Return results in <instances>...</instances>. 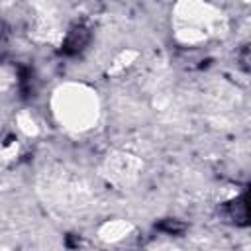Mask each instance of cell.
Masks as SVG:
<instances>
[{
	"label": "cell",
	"instance_id": "3",
	"mask_svg": "<svg viewBox=\"0 0 251 251\" xmlns=\"http://www.w3.org/2000/svg\"><path fill=\"white\" fill-rule=\"evenodd\" d=\"M157 227H159V229H165V231H169V233H180V231L184 229V226L178 224L176 220H165V222L159 224Z\"/></svg>",
	"mask_w": 251,
	"mask_h": 251
},
{
	"label": "cell",
	"instance_id": "1",
	"mask_svg": "<svg viewBox=\"0 0 251 251\" xmlns=\"http://www.w3.org/2000/svg\"><path fill=\"white\" fill-rule=\"evenodd\" d=\"M88 39H90V31H88L84 25H76V27H73V29L67 33L61 51H63L65 55H75V53H78V51L84 49V45L88 43Z\"/></svg>",
	"mask_w": 251,
	"mask_h": 251
},
{
	"label": "cell",
	"instance_id": "2",
	"mask_svg": "<svg viewBox=\"0 0 251 251\" xmlns=\"http://www.w3.org/2000/svg\"><path fill=\"white\" fill-rule=\"evenodd\" d=\"M226 214L231 222H235L237 226H247L249 224V212H247V194L231 200L226 204Z\"/></svg>",
	"mask_w": 251,
	"mask_h": 251
}]
</instances>
